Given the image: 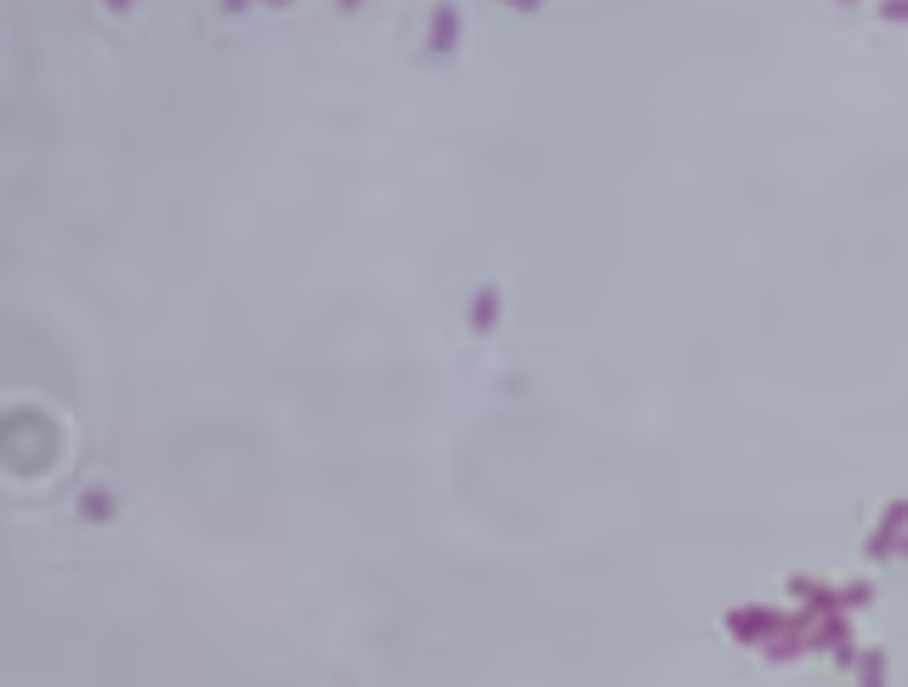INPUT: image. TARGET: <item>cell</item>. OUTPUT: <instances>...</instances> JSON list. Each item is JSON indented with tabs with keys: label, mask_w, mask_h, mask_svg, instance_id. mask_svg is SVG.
Wrapping results in <instances>:
<instances>
[]
</instances>
